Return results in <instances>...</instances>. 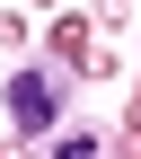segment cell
<instances>
[{
	"label": "cell",
	"instance_id": "cell-1",
	"mask_svg": "<svg viewBox=\"0 0 141 159\" xmlns=\"http://www.w3.org/2000/svg\"><path fill=\"white\" fill-rule=\"evenodd\" d=\"M62 62H18L9 71V133H27V142H44V133H62Z\"/></svg>",
	"mask_w": 141,
	"mask_h": 159
},
{
	"label": "cell",
	"instance_id": "cell-2",
	"mask_svg": "<svg viewBox=\"0 0 141 159\" xmlns=\"http://www.w3.org/2000/svg\"><path fill=\"white\" fill-rule=\"evenodd\" d=\"M53 159H106L97 133H53Z\"/></svg>",
	"mask_w": 141,
	"mask_h": 159
}]
</instances>
